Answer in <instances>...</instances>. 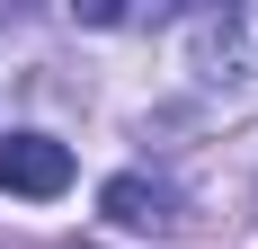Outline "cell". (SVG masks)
<instances>
[{
  "instance_id": "obj_1",
  "label": "cell",
  "mask_w": 258,
  "mask_h": 249,
  "mask_svg": "<svg viewBox=\"0 0 258 249\" xmlns=\"http://www.w3.org/2000/svg\"><path fill=\"white\" fill-rule=\"evenodd\" d=\"M72 187V151L53 143V134H9L0 143V196H62Z\"/></svg>"
},
{
  "instance_id": "obj_2",
  "label": "cell",
  "mask_w": 258,
  "mask_h": 249,
  "mask_svg": "<svg viewBox=\"0 0 258 249\" xmlns=\"http://www.w3.org/2000/svg\"><path fill=\"white\" fill-rule=\"evenodd\" d=\"M98 205H107V223H125V231H178V187H169V178L125 169V178L98 187Z\"/></svg>"
}]
</instances>
